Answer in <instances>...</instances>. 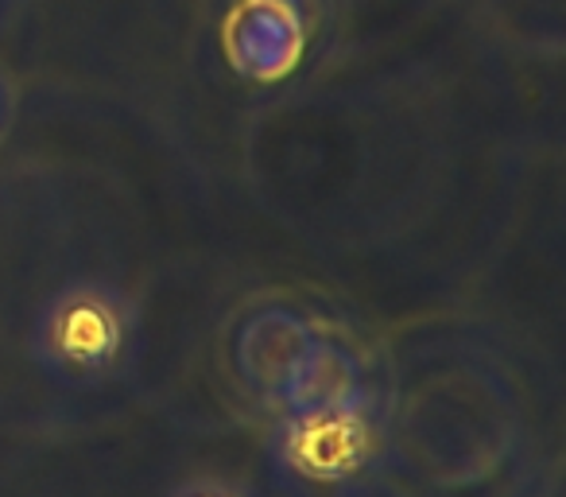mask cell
I'll return each instance as SVG.
<instances>
[{
	"label": "cell",
	"mask_w": 566,
	"mask_h": 497,
	"mask_svg": "<svg viewBox=\"0 0 566 497\" xmlns=\"http://www.w3.org/2000/svg\"><path fill=\"white\" fill-rule=\"evenodd\" d=\"M140 350L144 323L133 296L105 280L59 288L35 315V365L66 389L120 385L140 365Z\"/></svg>",
	"instance_id": "cell-1"
},
{
	"label": "cell",
	"mask_w": 566,
	"mask_h": 497,
	"mask_svg": "<svg viewBox=\"0 0 566 497\" xmlns=\"http://www.w3.org/2000/svg\"><path fill=\"white\" fill-rule=\"evenodd\" d=\"M167 497H256L249 486L237 478H221V474H195V478L179 482Z\"/></svg>",
	"instance_id": "cell-5"
},
{
	"label": "cell",
	"mask_w": 566,
	"mask_h": 497,
	"mask_svg": "<svg viewBox=\"0 0 566 497\" xmlns=\"http://www.w3.org/2000/svg\"><path fill=\"white\" fill-rule=\"evenodd\" d=\"M380 451V416L373 393L331 408H283L272 435L275 470L292 486H342L369 470Z\"/></svg>",
	"instance_id": "cell-2"
},
{
	"label": "cell",
	"mask_w": 566,
	"mask_h": 497,
	"mask_svg": "<svg viewBox=\"0 0 566 497\" xmlns=\"http://www.w3.org/2000/svg\"><path fill=\"white\" fill-rule=\"evenodd\" d=\"M318 331L295 308H260L241 323L233 342V365L252 393L280 401L287 381L311 354Z\"/></svg>",
	"instance_id": "cell-3"
},
{
	"label": "cell",
	"mask_w": 566,
	"mask_h": 497,
	"mask_svg": "<svg viewBox=\"0 0 566 497\" xmlns=\"http://www.w3.org/2000/svg\"><path fill=\"white\" fill-rule=\"evenodd\" d=\"M369 393V381L349 346L318 334L311 354L287 381L280 404L283 408H331V404H346Z\"/></svg>",
	"instance_id": "cell-4"
}]
</instances>
